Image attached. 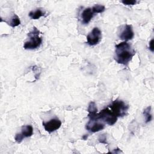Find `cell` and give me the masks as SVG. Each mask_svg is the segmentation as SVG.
<instances>
[{"mask_svg":"<svg viewBox=\"0 0 154 154\" xmlns=\"http://www.w3.org/2000/svg\"><path fill=\"white\" fill-rule=\"evenodd\" d=\"M119 32L118 34L119 37L124 40V42L130 40L133 38L134 36V32L131 25H125L121 26Z\"/></svg>","mask_w":154,"mask_h":154,"instance_id":"obj_6","label":"cell"},{"mask_svg":"<svg viewBox=\"0 0 154 154\" xmlns=\"http://www.w3.org/2000/svg\"><path fill=\"white\" fill-rule=\"evenodd\" d=\"M8 24L11 27H16L19 25L20 24V20L19 17L16 14H14L10 19V21L8 23Z\"/></svg>","mask_w":154,"mask_h":154,"instance_id":"obj_14","label":"cell"},{"mask_svg":"<svg viewBox=\"0 0 154 154\" xmlns=\"http://www.w3.org/2000/svg\"><path fill=\"white\" fill-rule=\"evenodd\" d=\"M39 30L34 27L32 30L28 34L29 40L25 42L23 44V48L25 49L33 50L40 46L42 43V39L39 37Z\"/></svg>","mask_w":154,"mask_h":154,"instance_id":"obj_2","label":"cell"},{"mask_svg":"<svg viewBox=\"0 0 154 154\" xmlns=\"http://www.w3.org/2000/svg\"><path fill=\"white\" fill-rule=\"evenodd\" d=\"M97 120H101L109 125H113L117 120V117L107 106L97 114Z\"/></svg>","mask_w":154,"mask_h":154,"instance_id":"obj_4","label":"cell"},{"mask_svg":"<svg viewBox=\"0 0 154 154\" xmlns=\"http://www.w3.org/2000/svg\"><path fill=\"white\" fill-rule=\"evenodd\" d=\"M105 128V125L103 123L99 122V120H89L85 126V128L90 132H97L102 131Z\"/></svg>","mask_w":154,"mask_h":154,"instance_id":"obj_8","label":"cell"},{"mask_svg":"<svg viewBox=\"0 0 154 154\" xmlns=\"http://www.w3.org/2000/svg\"><path fill=\"white\" fill-rule=\"evenodd\" d=\"M91 9L94 13H101L105 10V7L102 5L96 4L91 8Z\"/></svg>","mask_w":154,"mask_h":154,"instance_id":"obj_15","label":"cell"},{"mask_svg":"<svg viewBox=\"0 0 154 154\" xmlns=\"http://www.w3.org/2000/svg\"><path fill=\"white\" fill-rule=\"evenodd\" d=\"M43 126L46 131L49 133L53 132L58 129L61 126V122L58 118H54L46 122H43Z\"/></svg>","mask_w":154,"mask_h":154,"instance_id":"obj_7","label":"cell"},{"mask_svg":"<svg viewBox=\"0 0 154 154\" xmlns=\"http://www.w3.org/2000/svg\"><path fill=\"white\" fill-rule=\"evenodd\" d=\"M108 107L117 117H123L127 114L129 109L128 105L126 104L123 100H115Z\"/></svg>","mask_w":154,"mask_h":154,"instance_id":"obj_3","label":"cell"},{"mask_svg":"<svg viewBox=\"0 0 154 154\" xmlns=\"http://www.w3.org/2000/svg\"><path fill=\"white\" fill-rule=\"evenodd\" d=\"M101 39L102 32L97 27H94L87 36V42L90 46L97 45Z\"/></svg>","mask_w":154,"mask_h":154,"instance_id":"obj_5","label":"cell"},{"mask_svg":"<svg viewBox=\"0 0 154 154\" xmlns=\"http://www.w3.org/2000/svg\"><path fill=\"white\" fill-rule=\"evenodd\" d=\"M153 42H154V40L153 39H152L150 42H149V49H150V51L151 52H153L154 51V49H153Z\"/></svg>","mask_w":154,"mask_h":154,"instance_id":"obj_19","label":"cell"},{"mask_svg":"<svg viewBox=\"0 0 154 154\" xmlns=\"http://www.w3.org/2000/svg\"><path fill=\"white\" fill-rule=\"evenodd\" d=\"M122 2L124 4V5H135L137 3L136 1L134 0H126V1H122Z\"/></svg>","mask_w":154,"mask_h":154,"instance_id":"obj_17","label":"cell"},{"mask_svg":"<svg viewBox=\"0 0 154 154\" xmlns=\"http://www.w3.org/2000/svg\"><path fill=\"white\" fill-rule=\"evenodd\" d=\"M98 140L99 141V143H104L106 144V137L105 134H102L99 136L98 137Z\"/></svg>","mask_w":154,"mask_h":154,"instance_id":"obj_18","label":"cell"},{"mask_svg":"<svg viewBox=\"0 0 154 154\" xmlns=\"http://www.w3.org/2000/svg\"><path fill=\"white\" fill-rule=\"evenodd\" d=\"M23 139H24V138H23V137L22 135V134L20 133L16 134L15 137H14V140L17 143H20L23 141Z\"/></svg>","mask_w":154,"mask_h":154,"instance_id":"obj_16","label":"cell"},{"mask_svg":"<svg viewBox=\"0 0 154 154\" xmlns=\"http://www.w3.org/2000/svg\"><path fill=\"white\" fill-rule=\"evenodd\" d=\"M20 134L23 137V138H28L33 134V128L31 125H27L25 126H22L21 129Z\"/></svg>","mask_w":154,"mask_h":154,"instance_id":"obj_11","label":"cell"},{"mask_svg":"<svg viewBox=\"0 0 154 154\" xmlns=\"http://www.w3.org/2000/svg\"><path fill=\"white\" fill-rule=\"evenodd\" d=\"M115 48V60L119 64L127 66L135 54V51L126 42L116 45Z\"/></svg>","mask_w":154,"mask_h":154,"instance_id":"obj_1","label":"cell"},{"mask_svg":"<svg viewBox=\"0 0 154 154\" xmlns=\"http://www.w3.org/2000/svg\"><path fill=\"white\" fill-rule=\"evenodd\" d=\"M82 138L85 140H86L87 138V135H84L83 137H82Z\"/></svg>","mask_w":154,"mask_h":154,"instance_id":"obj_20","label":"cell"},{"mask_svg":"<svg viewBox=\"0 0 154 154\" xmlns=\"http://www.w3.org/2000/svg\"><path fill=\"white\" fill-rule=\"evenodd\" d=\"M45 12L43 11L41 9L37 8L35 11H30L28 14V16L31 19H38L42 16H44Z\"/></svg>","mask_w":154,"mask_h":154,"instance_id":"obj_12","label":"cell"},{"mask_svg":"<svg viewBox=\"0 0 154 154\" xmlns=\"http://www.w3.org/2000/svg\"><path fill=\"white\" fill-rule=\"evenodd\" d=\"M88 116L90 120H98L96 119V116L97 114V108L96 107V103L94 102H90L87 109Z\"/></svg>","mask_w":154,"mask_h":154,"instance_id":"obj_10","label":"cell"},{"mask_svg":"<svg viewBox=\"0 0 154 154\" xmlns=\"http://www.w3.org/2000/svg\"><path fill=\"white\" fill-rule=\"evenodd\" d=\"M94 13L92 11L91 8H87L83 10L81 13L82 23L83 24L88 23L93 17Z\"/></svg>","mask_w":154,"mask_h":154,"instance_id":"obj_9","label":"cell"},{"mask_svg":"<svg viewBox=\"0 0 154 154\" xmlns=\"http://www.w3.org/2000/svg\"><path fill=\"white\" fill-rule=\"evenodd\" d=\"M143 115L145 117V122L146 123L150 122L152 119V115L151 114V106H147L143 111Z\"/></svg>","mask_w":154,"mask_h":154,"instance_id":"obj_13","label":"cell"}]
</instances>
